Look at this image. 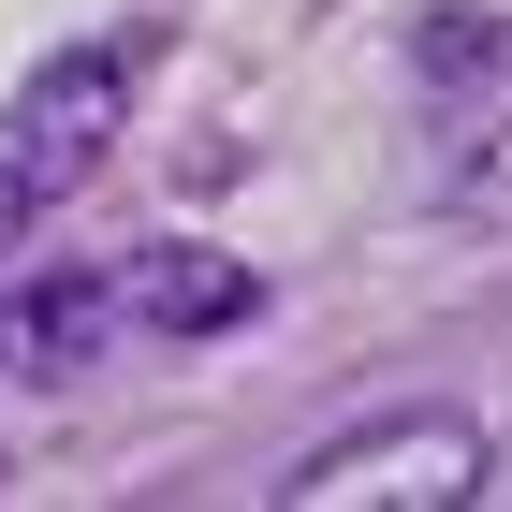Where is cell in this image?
<instances>
[{
    "mask_svg": "<svg viewBox=\"0 0 512 512\" xmlns=\"http://www.w3.org/2000/svg\"><path fill=\"white\" fill-rule=\"evenodd\" d=\"M118 118H132V59H118V44L44 59V74L0 103V264H15V235H30L44 205H74L88 176H103Z\"/></svg>",
    "mask_w": 512,
    "mask_h": 512,
    "instance_id": "1",
    "label": "cell"
},
{
    "mask_svg": "<svg viewBox=\"0 0 512 512\" xmlns=\"http://www.w3.org/2000/svg\"><path fill=\"white\" fill-rule=\"evenodd\" d=\"M483 483H498L483 425H454V410H395V425H366V439H322L308 469L278 483V512H469Z\"/></svg>",
    "mask_w": 512,
    "mask_h": 512,
    "instance_id": "2",
    "label": "cell"
},
{
    "mask_svg": "<svg viewBox=\"0 0 512 512\" xmlns=\"http://www.w3.org/2000/svg\"><path fill=\"white\" fill-rule=\"evenodd\" d=\"M425 176L454 220H512V30H439V132Z\"/></svg>",
    "mask_w": 512,
    "mask_h": 512,
    "instance_id": "3",
    "label": "cell"
},
{
    "mask_svg": "<svg viewBox=\"0 0 512 512\" xmlns=\"http://www.w3.org/2000/svg\"><path fill=\"white\" fill-rule=\"evenodd\" d=\"M132 337L118 308V264H59V278H15L0 293V381H74Z\"/></svg>",
    "mask_w": 512,
    "mask_h": 512,
    "instance_id": "4",
    "label": "cell"
},
{
    "mask_svg": "<svg viewBox=\"0 0 512 512\" xmlns=\"http://www.w3.org/2000/svg\"><path fill=\"white\" fill-rule=\"evenodd\" d=\"M118 308H132V337H220V322L264 308V278L220 264V249H132V264H118Z\"/></svg>",
    "mask_w": 512,
    "mask_h": 512,
    "instance_id": "5",
    "label": "cell"
}]
</instances>
